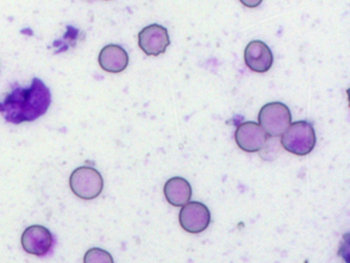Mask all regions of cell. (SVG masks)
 Segmentation results:
<instances>
[{"label":"cell","instance_id":"obj_10","mask_svg":"<svg viewBox=\"0 0 350 263\" xmlns=\"http://www.w3.org/2000/svg\"><path fill=\"white\" fill-rule=\"evenodd\" d=\"M98 61L104 71L118 74L128 67L129 55L120 45H108L100 51Z\"/></svg>","mask_w":350,"mask_h":263},{"label":"cell","instance_id":"obj_11","mask_svg":"<svg viewBox=\"0 0 350 263\" xmlns=\"http://www.w3.org/2000/svg\"><path fill=\"white\" fill-rule=\"evenodd\" d=\"M163 193L170 205L174 207H183L189 203L191 199V185L182 177H173L165 182Z\"/></svg>","mask_w":350,"mask_h":263},{"label":"cell","instance_id":"obj_1","mask_svg":"<svg viewBox=\"0 0 350 263\" xmlns=\"http://www.w3.org/2000/svg\"><path fill=\"white\" fill-rule=\"evenodd\" d=\"M51 103L50 88L36 77L28 88L17 86L0 101V113L8 123L14 125L30 123L46 114Z\"/></svg>","mask_w":350,"mask_h":263},{"label":"cell","instance_id":"obj_13","mask_svg":"<svg viewBox=\"0 0 350 263\" xmlns=\"http://www.w3.org/2000/svg\"><path fill=\"white\" fill-rule=\"evenodd\" d=\"M243 6L247 8H256L262 3L263 0H239Z\"/></svg>","mask_w":350,"mask_h":263},{"label":"cell","instance_id":"obj_6","mask_svg":"<svg viewBox=\"0 0 350 263\" xmlns=\"http://www.w3.org/2000/svg\"><path fill=\"white\" fill-rule=\"evenodd\" d=\"M179 222L181 227L189 234H200L210 225V210L200 201H189L182 207Z\"/></svg>","mask_w":350,"mask_h":263},{"label":"cell","instance_id":"obj_2","mask_svg":"<svg viewBox=\"0 0 350 263\" xmlns=\"http://www.w3.org/2000/svg\"><path fill=\"white\" fill-rule=\"evenodd\" d=\"M280 143L290 153L304 156L315 147L317 135L311 123L305 121H295L282 134Z\"/></svg>","mask_w":350,"mask_h":263},{"label":"cell","instance_id":"obj_4","mask_svg":"<svg viewBox=\"0 0 350 263\" xmlns=\"http://www.w3.org/2000/svg\"><path fill=\"white\" fill-rule=\"evenodd\" d=\"M71 190L79 199H94L103 190V177L99 171L91 166L75 168L69 179Z\"/></svg>","mask_w":350,"mask_h":263},{"label":"cell","instance_id":"obj_9","mask_svg":"<svg viewBox=\"0 0 350 263\" xmlns=\"http://www.w3.org/2000/svg\"><path fill=\"white\" fill-rule=\"evenodd\" d=\"M245 63L256 73H265L273 64V55L267 45L261 40H253L245 47Z\"/></svg>","mask_w":350,"mask_h":263},{"label":"cell","instance_id":"obj_3","mask_svg":"<svg viewBox=\"0 0 350 263\" xmlns=\"http://www.w3.org/2000/svg\"><path fill=\"white\" fill-rule=\"evenodd\" d=\"M260 127L269 137H280L292 123L290 109L282 102L264 105L258 115Z\"/></svg>","mask_w":350,"mask_h":263},{"label":"cell","instance_id":"obj_8","mask_svg":"<svg viewBox=\"0 0 350 263\" xmlns=\"http://www.w3.org/2000/svg\"><path fill=\"white\" fill-rule=\"evenodd\" d=\"M237 146L243 151L255 153L263 149L267 142L268 136L259 123L245 121L237 127L234 134Z\"/></svg>","mask_w":350,"mask_h":263},{"label":"cell","instance_id":"obj_12","mask_svg":"<svg viewBox=\"0 0 350 263\" xmlns=\"http://www.w3.org/2000/svg\"><path fill=\"white\" fill-rule=\"evenodd\" d=\"M83 263H114L111 254L100 248H92L83 257Z\"/></svg>","mask_w":350,"mask_h":263},{"label":"cell","instance_id":"obj_5","mask_svg":"<svg viewBox=\"0 0 350 263\" xmlns=\"http://www.w3.org/2000/svg\"><path fill=\"white\" fill-rule=\"evenodd\" d=\"M22 247L28 254L46 256L54 248L55 238L52 232L42 225H32L22 234Z\"/></svg>","mask_w":350,"mask_h":263},{"label":"cell","instance_id":"obj_7","mask_svg":"<svg viewBox=\"0 0 350 263\" xmlns=\"http://www.w3.org/2000/svg\"><path fill=\"white\" fill-rule=\"evenodd\" d=\"M170 43L169 31L161 25H149L142 29L138 35L139 47L147 55L157 57L165 53Z\"/></svg>","mask_w":350,"mask_h":263}]
</instances>
